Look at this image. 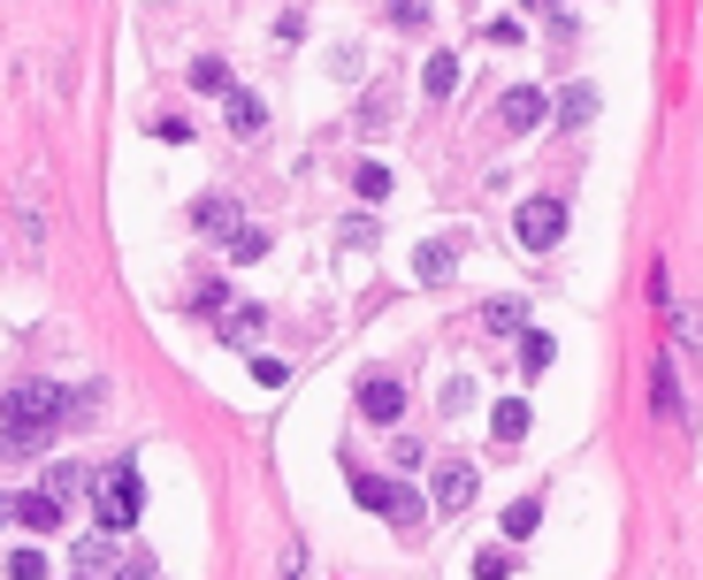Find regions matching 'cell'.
<instances>
[{
  "instance_id": "cell-1",
  "label": "cell",
  "mask_w": 703,
  "mask_h": 580,
  "mask_svg": "<svg viewBox=\"0 0 703 580\" xmlns=\"http://www.w3.org/2000/svg\"><path fill=\"white\" fill-rule=\"evenodd\" d=\"M85 413H92V398H69L54 382H15L8 405H0V450L8 458H38L46 435L62 428V421H85Z\"/></svg>"
},
{
  "instance_id": "cell-2",
  "label": "cell",
  "mask_w": 703,
  "mask_h": 580,
  "mask_svg": "<svg viewBox=\"0 0 703 580\" xmlns=\"http://www.w3.org/2000/svg\"><path fill=\"white\" fill-rule=\"evenodd\" d=\"M92 512H100V535L138 527V512H146V481H138V466H131V458H115V466L92 481Z\"/></svg>"
},
{
  "instance_id": "cell-3",
  "label": "cell",
  "mask_w": 703,
  "mask_h": 580,
  "mask_svg": "<svg viewBox=\"0 0 703 580\" xmlns=\"http://www.w3.org/2000/svg\"><path fill=\"white\" fill-rule=\"evenodd\" d=\"M475 481H482V473H475L467 458H436V473H428V504L451 520V512H467V504H475Z\"/></svg>"
},
{
  "instance_id": "cell-4",
  "label": "cell",
  "mask_w": 703,
  "mask_h": 580,
  "mask_svg": "<svg viewBox=\"0 0 703 580\" xmlns=\"http://www.w3.org/2000/svg\"><path fill=\"white\" fill-rule=\"evenodd\" d=\"M352 497H359V504H375V512H382L390 527H413V520H421V497H413V489H398V481L352 473Z\"/></svg>"
},
{
  "instance_id": "cell-5",
  "label": "cell",
  "mask_w": 703,
  "mask_h": 580,
  "mask_svg": "<svg viewBox=\"0 0 703 580\" xmlns=\"http://www.w3.org/2000/svg\"><path fill=\"white\" fill-rule=\"evenodd\" d=\"M513 230H521V245H527V253H550V245L566 237V207H558V199H527Z\"/></svg>"
},
{
  "instance_id": "cell-6",
  "label": "cell",
  "mask_w": 703,
  "mask_h": 580,
  "mask_svg": "<svg viewBox=\"0 0 703 580\" xmlns=\"http://www.w3.org/2000/svg\"><path fill=\"white\" fill-rule=\"evenodd\" d=\"M543 115H550V92H543V85H513V92L498 100V123H505V131H535Z\"/></svg>"
},
{
  "instance_id": "cell-7",
  "label": "cell",
  "mask_w": 703,
  "mask_h": 580,
  "mask_svg": "<svg viewBox=\"0 0 703 580\" xmlns=\"http://www.w3.org/2000/svg\"><path fill=\"white\" fill-rule=\"evenodd\" d=\"M650 398H658V413L689 421V390H681V367H673V352H658V367H650Z\"/></svg>"
},
{
  "instance_id": "cell-8",
  "label": "cell",
  "mask_w": 703,
  "mask_h": 580,
  "mask_svg": "<svg viewBox=\"0 0 703 580\" xmlns=\"http://www.w3.org/2000/svg\"><path fill=\"white\" fill-rule=\"evenodd\" d=\"M359 413H367V421H382V428H390V421H398V413H405V390H398V382H390V375H375V382H359Z\"/></svg>"
},
{
  "instance_id": "cell-9",
  "label": "cell",
  "mask_w": 703,
  "mask_h": 580,
  "mask_svg": "<svg viewBox=\"0 0 703 580\" xmlns=\"http://www.w3.org/2000/svg\"><path fill=\"white\" fill-rule=\"evenodd\" d=\"M62 512H69V504H54L46 489H31V497H15V520H23L31 535H54V527H62Z\"/></svg>"
},
{
  "instance_id": "cell-10",
  "label": "cell",
  "mask_w": 703,
  "mask_h": 580,
  "mask_svg": "<svg viewBox=\"0 0 703 580\" xmlns=\"http://www.w3.org/2000/svg\"><path fill=\"white\" fill-rule=\"evenodd\" d=\"M550 115H558V123H566V131H581V123H589V115H596V85H566V92H558V100H550Z\"/></svg>"
},
{
  "instance_id": "cell-11",
  "label": "cell",
  "mask_w": 703,
  "mask_h": 580,
  "mask_svg": "<svg viewBox=\"0 0 703 580\" xmlns=\"http://www.w3.org/2000/svg\"><path fill=\"white\" fill-rule=\"evenodd\" d=\"M413 276L428 290H444L451 283V245H421V253H413Z\"/></svg>"
},
{
  "instance_id": "cell-12",
  "label": "cell",
  "mask_w": 703,
  "mask_h": 580,
  "mask_svg": "<svg viewBox=\"0 0 703 580\" xmlns=\"http://www.w3.org/2000/svg\"><path fill=\"white\" fill-rule=\"evenodd\" d=\"M191 92H207V100H230V69H222L214 54H199V62H191Z\"/></svg>"
},
{
  "instance_id": "cell-13",
  "label": "cell",
  "mask_w": 703,
  "mask_h": 580,
  "mask_svg": "<svg viewBox=\"0 0 703 580\" xmlns=\"http://www.w3.org/2000/svg\"><path fill=\"white\" fill-rule=\"evenodd\" d=\"M451 85H459V62H451V54H428V69H421V92H428V100H451Z\"/></svg>"
},
{
  "instance_id": "cell-14",
  "label": "cell",
  "mask_w": 703,
  "mask_h": 580,
  "mask_svg": "<svg viewBox=\"0 0 703 580\" xmlns=\"http://www.w3.org/2000/svg\"><path fill=\"white\" fill-rule=\"evenodd\" d=\"M191 222H199L207 237H230V230H237V214H230V199H199V207H191Z\"/></svg>"
},
{
  "instance_id": "cell-15",
  "label": "cell",
  "mask_w": 703,
  "mask_h": 580,
  "mask_svg": "<svg viewBox=\"0 0 703 580\" xmlns=\"http://www.w3.org/2000/svg\"><path fill=\"white\" fill-rule=\"evenodd\" d=\"M115 566V535H85L77 543V573H108Z\"/></svg>"
},
{
  "instance_id": "cell-16",
  "label": "cell",
  "mask_w": 703,
  "mask_h": 580,
  "mask_svg": "<svg viewBox=\"0 0 703 580\" xmlns=\"http://www.w3.org/2000/svg\"><path fill=\"white\" fill-rule=\"evenodd\" d=\"M490 435H498V443H521V435H527V405H521V398H505V405L490 413Z\"/></svg>"
},
{
  "instance_id": "cell-17",
  "label": "cell",
  "mask_w": 703,
  "mask_h": 580,
  "mask_svg": "<svg viewBox=\"0 0 703 580\" xmlns=\"http://www.w3.org/2000/svg\"><path fill=\"white\" fill-rule=\"evenodd\" d=\"M260 123H268V108H260L253 92H237V85H230V131H260Z\"/></svg>"
},
{
  "instance_id": "cell-18",
  "label": "cell",
  "mask_w": 703,
  "mask_h": 580,
  "mask_svg": "<svg viewBox=\"0 0 703 580\" xmlns=\"http://www.w3.org/2000/svg\"><path fill=\"white\" fill-rule=\"evenodd\" d=\"M222 336H230V344H253V336H260V305H230V313H222Z\"/></svg>"
},
{
  "instance_id": "cell-19",
  "label": "cell",
  "mask_w": 703,
  "mask_h": 580,
  "mask_svg": "<svg viewBox=\"0 0 703 580\" xmlns=\"http://www.w3.org/2000/svg\"><path fill=\"white\" fill-rule=\"evenodd\" d=\"M535 520H543V497H521V504H505V535L521 543V535H535Z\"/></svg>"
},
{
  "instance_id": "cell-20",
  "label": "cell",
  "mask_w": 703,
  "mask_h": 580,
  "mask_svg": "<svg viewBox=\"0 0 703 580\" xmlns=\"http://www.w3.org/2000/svg\"><path fill=\"white\" fill-rule=\"evenodd\" d=\"M260 253H268V230H260V222L230 230V260H260Z\"/></svg>"
},
{
  "instance_id": "cell-21",
  "label": "cell",
  "mask_w": 703,
  "mask_h": 580,
  "mask_svg": "<svg viewBox=\"0 0 703 580\" xmlns=\"http://www.w3.org/2000/svg\"><path fill=\"white\" fill-rule=\"evenodd\" d=\"M382 8H390V23H398V31H428V15H436L428 0H382Z\"/></svg>"
},
{
  "instance_id": "cell-22",
  "label": "cell",
  "mask_w": 703,
  "mask_h": 580,
  "mask_svg": "<svg viewBox=\"0 0 703 580\" xmlns=\"http://www.w3.org/2000/svg\"><path fill=\"white\" fill-rule=\"evenodd\" d=\"M352 183H359V199H390V168H382V160H359Z\"/></svg>"
},
{
  "instance_id": "cell-23",
  "label": "cell",
  "mask_w": 703,
  "mask_h": 580,
  "mask_svg": "<svg viewBox=\"0 0 703 580\" xmlns=\"http://www.w3.org/2000/svg\"><path fill=\"white\" fill-rule=\"evenodd\" d=\"M482 328H498V336L521 328V298H490V305H482Z\"/></svg>"
},
{
  "instance_id": "cell-24",
  "label": "cell",
  "mask_w": 703,
  "mask_h": 580,
  "mask_svg": "<svg viewBox=\"0 0 703 580\" xmlns=\"http://www.w3.org/2000/svg\"><path fill=\"white\" fill-rule=\"evenodd\" d=\"M550 359H558V344H550V336L535 328V336H527V344H521V367H527V375H543Z\"/></svg>"
},
{
  "instance_id": "cell-25",
  "label": "cell",
  "mask_w": 703,
  "mask_h": 580,
  "mask_svg": "<svg viewBox=\"0 0 703 580\" xmlns=\"http://www.w3.org/2000/svg\"><path fill=\"white\" fill-rule=\"evenodd\" d=\"M77 489H85V473H77V466H54V473H46V497H54V504H69Z\"/></svg>"
},
{
  "instance_id": "cell-26",
  "label": "cell",
  "mask_w": 703,
  "mask_h": 580,
  "mask_svg": "<svg viewBox=\"0 0 703 580\" xmlns=\"http://www.w3.org/2000/svg\"><path fill=\"white\" fill-rule=\"evenodd\" d=\"M475 580H513V558L505 550H475Z\"/></svg>"
},
{
  "instance_id": "cell-27",
  "label": "cell",
  "mask_w": 703,
  "mask_h": 580,
  "mask_svg": "<svg viewBox=\"0 0 703 580\" xmlns=\"http://www.w3.org/2000/svg\"><path fill=\"white\" fill-rule=\"evenodd\" d=\"M8 580H46V558H38V550H15V558H8Z\"/></svg>"
},
{
  "instance_id": "cell-28",
  "label": "cell",
  "mask_w": 703,
  "mask_h": 580,
  "mask_svg": "<svg viewBox=\"0 0 703 580\" xmlns=\"http://www.w3.org/2000/svg\"><path fill=\"white\" fill-rule=\"evenodd\" d=\"M673 328H681V344H703V313L696 305H673Z\"/></svg>"
},
{
  "instance_id": "cell-29",
  "label": "cell",
  "mask_w": 703,
  "mask_h": 580,
  "mask_svg": "<svg viewBox=\"0 0 703 580\" xmlns=\"http://www.w3.org/2000/svg\"><path fill=\"white\" fill-rule=\"evenodd\" d=\"M115 580H154V558H123V566H115Z\"/></svg>"
},
{
  "instance_id": "cell-30",
  "label": "cell",
  "mask_w": 703,
  "mask_h": 580,
  "mask_svg": "<svg viewBox=\"0 0 703 580\" xmlns=\"http://www.w3.org/2000/svg\"><path fill=\"white\" fill-rule=\"evenodd\" d=\"M283 580H306V550H299V543L283 550Z\"/></svg>"
},
{
  "instance_id": "cell-31",
  "label": "cell",
  "mask_w": 703,
  "mask_h": 580,
  "mask_svg": "<svg viewBox=\"0 0 703 580\" xmlns=\"http://www.w3.org/2000/svg\"><path fill=\"white\" fill-rule=\"evenodd\" d=\"M8 520H15V497H0V527H8Z\"/></svg>"
}]
</instances>
